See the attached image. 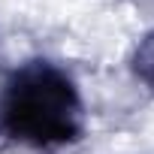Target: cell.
I'll list each match as a JSON object with an SVG mask.
<instances>
[{"label": "cell", "instance_id": "cell-1", "mask_svg": "<svg viewBox=\"0 0 154 154\" xmlns=\"http://www.w3.org/2000/svg\"><path fill=\"white\" fill-rule=\"evenodd\" d=\"M3 118L27 142H66L79 127V103L72 85L54 69H30L9 88Z\"/></svg>", "mask_w": 154, "mask_h": 154}, {"label": "cell", "instance_id": "cell-2", "mask_svg": "<svg viewBox=\"0 0 154 154\" xmlns=\"http://www.w3.org/2000/svg\"><path fill=\"white\" fill-rule=\"evenodd\" d=\"M136 72L142 75L148 85H154V36L142 42V48L136 54Z\"/></svg>", "mask_w": 154, "mask_h": 154}]
</instances>
